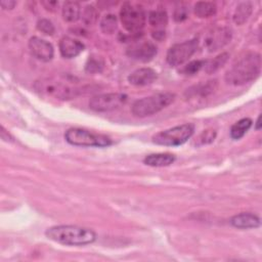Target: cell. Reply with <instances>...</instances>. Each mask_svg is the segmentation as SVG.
<instances>
[{"instance_id": "44dd1931", "label": "cell", "mask_w": 262, "mask_h": 262, "mask_svg": "<svg viewBox=\"0 0 262 262\" xmlns=\"http://www.w3.org/2000/svg\"><path fill=\"white\" fill-rule=\"evenodd\" d=\"M252 126V120L250 118H243L234 123L230 128V137L234 140L242 138Z\"/></svg>"}, {"instance_id": "e0dca14e", "label": "cell", "mask_w": 262, "mask_h": 262, "mask_svg": "<svg viewBox=\"0 0 262 262\" xmlns=\"http://www.w3.org/2000/svg\"><path fill=\"white\" fill-rule=\"evenodd\" d=\"M148 23L154 29L152 32H165V28L168 24L167 12L162 9L150 11L148 14Z\"/></svg>"}, {"instance_id": "f1b7e54d", "label": "cell", "mask_w": 262, "mask_h": 262, "mask_svg": "<svg viewBox=\"0 0 262 262\" xmlns=\"http://www.w3.org/2000/svg\"><path fill=\"white\" fill-rule=\"evenodd\" d=\"M37 29L45 34V35H48V36H51L53 35V33L55 32V29H54V26L53 24L49 20V19H46V18H41L38 20L37 23Z\"/></svg>"}, {"instance_id": "4316f807", "label": "cell", "mask_w": 262, "mask_h": 262, "mask_svg": "<svg viewBox=\"0 0 262 262\" xmlns=\"http://www.w3.org/2000/svg\"><path fill=\"white\" fill-rule=\"evenodd\" d=\"M216 137V131L212 130V129H208V130H204L199 137L196 138L195 144L196 145H204V144H209L211 142L214 141Z\"/></svg>"}, {"instance_id": "7402d4cb", "label": "cell", "mask_w": 262, "mask_h": 262, "mask_svg": "<svg viewBox=\"0 0 262 262\" xmlns=\"http://www.w3.org/2000/svg\"><path fill=\"white\" fill-rule=\"evenodd\" d=\"M215 87L216 81H208L207 83H201L187 89V94H189V96H207L214 91Z\"/></svg>"}, {"instance_id": "603a6c76", "label": "cell", "mask_w": 262, "mask_h": 262, "mask_svg": "<svg viewBox=\"0 0 262 262\" xmlns=\"http://www.w3.org/2000/svg\"><path fill=\"white\" fill-rule=\"evenodd\" d=\"M228 57H229V54L227 52H224V53L217 55L216 57H214L211 60H207L204 66L206 73L213 74L216 71H218L220 68H222L226 63Z\"/></svg>"}, {"instance_id": "4fadbf2b", "label": "cell", "mask_w": 262, "mask_h": 262, "mask_svg": "<svg viewBox=\"0 0 262 262\" xmlns=\"http://www.w3.org/2000/svg\"><path fill=\"white\" fill-rule=\"evenodd\" d=\"M60 54L66 58H74L84 50V44L79 40L64 36L59 40Z\"/></svg>"}, {"instance_id": "8992f818", "label": "cell", "mask_w": 262, "mask_h": 262, "mask_svg": "<svg viewBox=\"0 0 262 262\" xmlns=\"http://www.w3.org/2000/svg\"><path fill=\"white\" fill-rule=\"evenodd\" d=\"M194 132V125L190 123L178 125L152 136V142L165 146H178L186 142Z\"/></svg>"}, {"instance_id": "f546056e", "label": "cell", "mask_w": 262, "mask_h": 262, "mask_svg": "<svg viewBox=\"0 0 262 262\" xmlns=\"http://www.w3.org/2000/svg\"><path fill=\"white\" fill-rule=\"evenodd\" d=\"M188 16V9L185 5L183 4H179L173 13V18L176 21H183L184 19H186Z\"/></svg>"}, {"instance_id": "d6986e66", "label": "cell", "mask_w": 262, "mask_h": 262, "mask_svg": "<svg viewBox=\"0 0 262 262\" xmlns=\"http://www.w3.org/2000/svg\"><path fill=\"white\" fill-rule=\"evenodd\" d=\"M81 13L80 4L76 1H66L62 5V17L66 21L74 23L79 19Z\"/></svg>"}, {"instance_id": "5bb4252c", "label": "cell", "mask_w": 262, "mask_h": 262, "mask_svg": "<svg viewBox=\"0 0 262 262\" xmlns=\"http://www.w3.org/2000/svg\"><path fill=\"white\" fill-rule=\"evenodd\" d=\"M157 77V72L151 68H140L128 76V81L134 86H146L151 84Z\"/></svg>"}, {"instance_id": "ac0fdd59", "label": "cell", "mask_w": 262, "mask_h": 262, "mask_svg": "<svg viewBox=\"0 0 262 262\" xmlns=\"http://www.w3.org/2000/svg\"><path fill=\"white\" fill-rule=\"evenodd\" d=\"M253 11V5L250 1H246V2H241L233 13V21L234 24L242 26L244 25L250 17V15L252 14Z\"/></svg>"}, {"instance_id": "7c38bea8", "label": "cell", "mask_w": 262, "mask_h": 262, "mask_svg": "<svg viewBox=\"0 0 262 262\" xmlns=\"http://www.w3.org/2000/svg\"><path fill=\"white\" fill-rule=\"evenodd\" d=\"M29 48L31 53L39 60L50 61L54 55V49L51 43L39 37H32L29 40Z\"/></svg>"}, {"instance_id": "5b68a950", "label": "cell", "mask_w": 262, "mask_h": 262, "mask_svg": "<svg viewBox=\"0 0 262 262\" xmlns=\"http://www.w3.org/2000/svg\"><path fill=\"white\" fill-rule=\"evenodd\" d=\"M64 139L72 145L76 146H94V147H106L110 146L113 141L104 135L83 128H70L64 133Z\"/></svg>"}, {"instance_id": "9a60e30c", "label": "cell", "mask_w": 262, "mask_h": 262, "mask_svg": "<svg viewBox=\"0 0 262 262\" xmlns=\"http://www.w3.org/2000/svg\"><path fill=\"white\" fill-rule=\"evenodd\" d=\"M230 224L241 229L257 228L260 226V218L253 213H241L230 218Z\"/></svg>"}, {"instance_id": "484cf974", "label": "cell", "mask_w": 262, "mask_h": 262, "mask_svg": "<svg viewBox=\"0 0 262 262\" xmlns=\"http://www.w3.org/2000/svg\"><path fill=\"white\" fill-rule=\"evenodd\" d=\"M207 60L204 59H199V60H193L188 62L186 66H184V68L181 70V73H183L184 75H194L196 74L201 69L204 68L205 63Z\"/></svg>"}, {"instance_id": "ba28073f", "label": "cell", "mask_w": 262, "mask_h": 262, "mask_svg": "<svg viewBox=\"0 0 262 262\" xmlns=\"http://www.w3.org/2000/svg\"><path fill=\"white\" fill-rule=\"evenodd\" d=\"M199 45L198 39L193 38L182 43H177L171 46L167 52V62L172 67H177L187 61L196 51Z\"/></svg>"}, {"instance_id": "52a82bcc", "label": "cell", "mask_w": 262, "mask_h": 262, "mask_svg": "<svg viewBox=\"0 0 262 262\" xmlns=\"http://www.w3.org/2000/svg\"><path fill=\"white\" fill-rule=\"evenodd\" d=\"M120 19L126 31L129 33H138L145 25V11L137 3L125 2L120 10Z\"/></svg>"}, {"instance_id": "9c48e42d", "label": "cell", "mask_w": 262, "mask_h": 262, "mask_svg": "<svg viewBox=\"0 0 262 262\" xmlns=\"http://www.w3.org/2000/svg\"><path fill=\"white\" fill-rule=\"evenodd\" d=\"M127 95L124 93H102L93 96L89 100V107L99 113L111 112L121 107L127 101Z\"/></svg>"}, {"instance_id": "6da1fadb", "label": "cell", "mask_w": 262, "mask_h": 262, "mask_svg": "<svg viewBox=\"0 0 262 262\" xmlns=\"http://www.w3.org/2000/svg\"><path fill=\"white\" fill-rule=\"evenodd\" d=\"M261 71V55L255 51L242 53L225 74L228 84L239 86L255 80Z\"/></svg>"}, {"instance_id": "4dcf8cb0", "label": "cell", "mask_w": 262, "mask_h": 262, "mask_svg": "<svg viewBox=\"0 0 262 262\" xmlns=\"http://www.w3.org/2000/svg\"><path fill=\"white\" fill-rule=\"evenodd\" d=\"M42 5L44 6V8L46 10L55 11L58 6V2L57 1H42Z\"/></svg>"}, {"instance_id": "836d02e7", "label": "cell", "mask_w": 262, "mask_h": 262, "mask_svg": "<svg viewBox=\"0 0 262 262\" xmlns=\"http://www.w3.org/2000/svg\"><path fill=\"white\" fill-rule=\"evenodd\" d=\"M260 119H261V117L258 116V118H257V120H256V129H257V130L260 129Z\"/></svg>"}, {"instance_id": "8fae6325", "label": "cell", "mask_w": 262, "mask_h": 262, "mask_svg": "<svg viewBox=\"0 0 262 262\" xmlns=\"http://www.w3.org/2000/svg\"><path fill=\"white\" fill-rule=\"evenodd\" d=\"M126 53L133 59L146 62L151 60L157 54V46L151 41L138 40L130 44Z\"/></svg>"}, {"instance_id": "2e32d148", "label": "cell", "mask_w": 262, "mask_h": 262, "mask_svg": "<svg viewBox=\"0 0 262 262\" xmlns=\"http://www.w3.org/2000/svg\"><path fill=\"white\" fill-rule=\"evenodd\" d=\"M175 161V156L170 152H159L150 154L146 156L143 163L151 167H166L173 164Z\"/></svg>"}, {"instance_id": "d6a6232c", "label": "cell", "mask_w": 262, "mask_h": 262, "mask_svg": "<svg viewBox=\"0 0 262 262\" xmlns=\"http://www.w3.org/2000/svg\"><path fill=\"white\" fill-rule=\"evenodd\" d=\"M1 138L5 141H11L12 140V137L9 135L8 132H6L4 127H1Z\"/></svg>"}, {"instance_id": "ffe728a7", "label": "cell", "mask_w": 262, "mask_h": 262, "mask_svg": "<svg viewBox=\"0 0 262 262\" xmlns=\"http://www.w3.org/2000/svg\"><path fill=\"white\" fill-rule=\"evenodd\" d=\"M217 7L214 2L210 1H200L196 2L193 6V12L198 17L207 18L216 13Z\"/></svg>"}, {"instance_id": "277c9868", "label": "cell", "mask_w": 262, "mask_h": 262, "mask_svg": "<svg viewBox=\"0 0 262 262\" xmlns=\"http://www.w3.org/2000/svg\"><path fill=\"white\" fill-rule=\"evenodd\" d=\"M175 99V94L171 92H160L157 94H152L147 97H143L141 99L136 100L131 107V112L136 117H147L151 116L170 103H172Z\"/></svg>"}, {"instance_id": "d4e9b609", "label": "cell", "mask_w": 262, "mask_h": 262, "mask_svg": "<svg viewBox=\"0 0 262 262\" xmlns=\"http://www.w3.org/2000/svg\"><path fill=\"white\" fill-rule=\"evenodd\" d=\"M118 27L117 17L114 14H106L100 20V29L105 34H113Z\"/></svg>"}, {"instance_id": "3957f363", "label": "cell", "mask_w": 262, "mask_h": 262, "mask_svg": "<svg viewBox=\"0 0 262 262\" xmlns=\"http://www.w3.org/2000/svg\"><path fill=\"white\" fill-rule=\"evenodd\" d=\"M45 235L56 243L68 246H84L96 239V233L86 227L77 225H56L49 227Z\"/></svg>"}, {"instance_id": "7a4b0ae2", "label": "cell", "mask_w": 262, "mask_h": 262, "mask_svg": "<svg viewBox=\"0 0 262 262\" xmlns=\"http://www.w3.org/2000/svg\"><path fill=\"white\" fill-rule=\"evenodd\" d=\"M78 81L72 76H54L36 81L35 90L42 96L57 100H68L80 93Z\"/></svg>"}, {"instance_id": "1f68e13d", "label": "cell", "mask_w": 262, "mask_h": 262, "mask_svg": "<svg viewBox=\"0 0 262 262\" xmlns=\"http://www.w3.org/2000/svg\"><path fill=\"white\" fill-rule=\"evenodd\" d=\"M0 4L3 9H12L16 5V2L12 0H3Z\"/></svg>"}, {"instance_id": "30bf717a", "label": "cell", "mask_w": 262, "mask_h": 262, "mask_svg": "<svg viewBox=\"0 0 262 262\" xmlns=\"http://www.w3.org/2000/svg\"><path fill=\"white\" fill-rule=\"evenodd\" d=\"M231 35V30L227 27L213 28L205 37V46L210 52L217 51L230 42Z\"/></svg>"}, {"instance_id": "cb8c5ba5", "label": "cell", "mask_w": 262, "mask_h": 262, "mask_svg": "<svg viewBox=\"0 0 262 262\" xmlns=\"http://www.w3.org/2000/svg\"><path fill=\"white\" fill-rule=\"evenodd\" d=\"M103 67H104V61L101 57L96 55H91L87 59V62L85 64V71L90 74L100 73Z\"/></svg>"}, {"instance_id": "83f0119b", "label": "cell", "mask_w": 262, "mask_h": 262, "mask_svg": "<svg viewBox=\"0 0 262 262\" xmlns=\"http://www.w3.org/2000/svg\"><path fill=\"white\" fill-rule=\"evenodd\" d=\"M82 19L86 25H92L97 19V11L92 5H88L85 7L82 13Z\"/></svg>"}]
</instances>
